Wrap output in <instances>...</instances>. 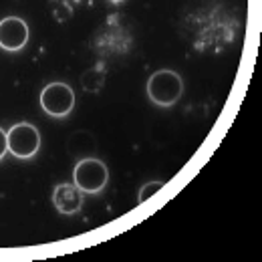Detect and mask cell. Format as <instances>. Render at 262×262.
Returning a JSON list of instances; mask_svg holds the SVG:
<instances>
[{"mask_svg":"<svg viewBox=\"0 0 262 262\" xmlns=\"http://www.w3.org/2000/svg\"><path fill=\"white\" fill-rule=\"evenodd\" d=\"M182 91H184V83H182V77L173 71H158L149 77L147 81V95L154 103L158 105H164L169 107L173 105L178 99L182 97Z\"/></svg>","mask_w":262,"mask_h":262,"instance_id":"6da1fadb","label":"cell"},{"mask_svg":"<svg viewBox=\"0 0 262 262\" xmlns=\"http://www.w3.org/2000/svg\"><path fill=\"white\" fill-rule=\"evenodd\" d=\"M107 178H109V171H107V165L103 164L97 158H85L81 160L75 171H73V180H75V186L81 190V192H87V194H97L105 188L107 184Z\"/></svg>","mask_w":262,"mask_h":262,"instance_id":"7a4b0ae2","label":"cell"},{"mask_svg":"<svg viewBox=\"0 0 262 262\" xmlns=\"http://www.w3.org/2000/svg\"><path fill=\"white\" fill-rule=\"evenodd\" d=\"M6 139H8V151L14 158H20V160L33 158L40 147L38 129L31 123H16L14 127L8 129Z\"/></svg>","mask_w":262,"mask_h":262,"instance_id":"3957f363","label":"cell"},{"mask_svg":"<svg viewBox=\"0 0 262 262\" xmlns=\"http://www.w3.org/2000/svg\"><path fill=\"white\" fill-rule=\"evenodd\" d=\"M40 107L53 117H65L75 107V93L67 83H51L40 93Z\"/></svg>","mask_w":262,"mask_h":262,"instance_id":"277c9868","label":"cell"},{"mask_svg":"<svg viewBox=\"0 0 262 262\" xmlns=\"http://www.w3.org/2000/svg\"><path fill=\"white\" fill-rule=\"evenodd\" d=\"M29 42V25L18 16H6L0 20V49L20 51Z\"/></svg>","mask_w":262,"mask_h":262,"instance_id":"5b68a950","label":"cell"},{"mask_svg":"<svg viewBox=\"0 0 262 262\" xmlns=\"http://www.w3.org/2000/svg\"><path fill=\"white\" fill-rule=\"evenodd\" d=\"M53 204L61 214H75L83 206V194L75 184H61L53 192Z\"/></svg>","mask_w":262,"mask_h":262,"instance_id":"8992f818","label":"cell"},{"mask_svg":"<svg viewBox=\"0 0 262 262\" xmlns=\"http://www.w3.org/2000/svg\"><path fill=\"white\" fill-rule=\"evenodd\" d=\"M85 135H87L85 131H79V133L71 135L75 141H79V145H77V143H71V141H69V145H67V147H69V154L75 156V158H79V160L89 158V154H93V151H95V145H97L95 139H91L89 143H83V141H85Z\"/></svg>","mask_w":262,"mask_h":262,"instance_id":"52a82bcc","label":"cell"},{"mask_svg":"<svg viewBox=\"0 0 262 262\" xmlns=\"http://www.w3.org/2000/svg\"><path fill=\"white\" fill-rule=\"evenodd\" d=\"M162 188H164V184H162V182H149V184H145V186L139 190V204L147 202L149 198L154 196L156 192H160Z\"/></svg>","mask_w":262,"mask_h":262,"instance_id":"ba28073f","label":"cell"},{"mask_svg":"<svg viewBox=\"0 0 262 262\" xmlns=\"http://www.w3.org/2000/svg\"><path fill=\"white\" fill-rule=\"evenodd\" d=\"M8 151V139H6V131L0 129V160L6 156Z\"/></svg>","mask_w":262,"mask_h":262,"instance_id":"9c48e42d","label":"cell"},{"mask_svg":"<svg viewBox=\"0 0 262 262\" xmlns=\"http://www.w3.org/2000/svg\"><path fill=\"white\" fill-rule=\"evenodd\" d=\"M111 2H123V0H111Z\"/></svg>","mask_w":262,"mask_h":262,"instance_id":"30bf717a","label":"cell"}]
</instances>
